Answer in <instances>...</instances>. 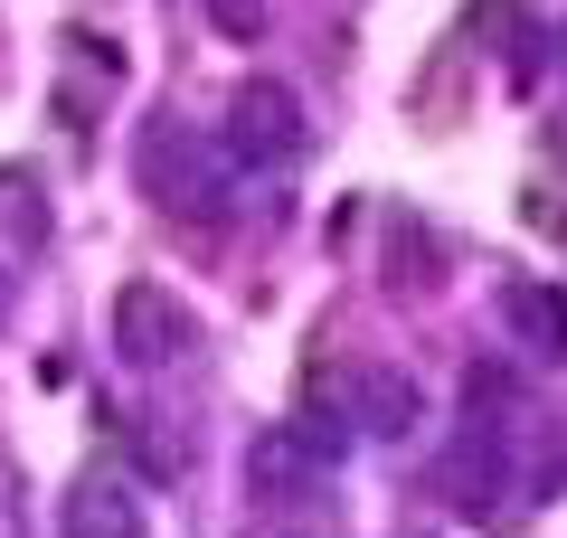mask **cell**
<instances>
[{"instance_id": "cell-1", "label": "cell", "mask_w": 567, "mask_h": 538, "mask_svg": "<svg viewBox=\"0 0 567 538\" xmlns=\"http://www.w3.org/2000/svg\"><path fill=\"white\" fill-rule=\"evenodd\" d=\"M142 179H152V199H162V208H189V218H218V199H227L218 161H208L189 133H152V142H142Z\"/></svg>"}, {"instance_id": "cell-2", "label": "cell", "mask_w": 567, "mask_h": 538, "mask_svg": "<svg viewBox=\"0 0 567 538\" xmlns=\"http://www.w3.org/2000/svg\"><path fill=\"white\" fill-rule=\"evenodd\" d=\"M114 350L133 359V369H162L171 350H189V312L162 283H123L114 293Z\"/></svg>"}, {"instance_id": "cell-3", "label": "cell", "mask_w": 567, "mask_h": 538, "mask_svg": "<svg viewBox=\"0 0 567 538\" xmlns=\"http://www.w3.org/2000/svg\"><path fill=\"white\" fill-rule=\"evenodd\" d=\"M227 142L256 161H284V152H303V104L284 95L275 76H246L237 104H227Z\"/></svg>"}, {"instance_id": "cell-4", "label": "cell", "mask_w": 567, "mask_h": 538, "mask_svg": "<svg viewBox=\"0 0 567 538\" xmlns=\"http://www.w3.org/2000/svg\"><path fill=\"white\" fill-rule=\"evenodd\" d=\"M360 416L379 425V435H406V425H416V387H406L398 369H369L360 379Z\"/></svg>"}, {"instance_id": "cell-5", "label": "cell", "mask_w": 567, "mask_h": 538, "mask_svg": "<svg viewBox=\"0 0 567 538\" xmlns=\"http://www.w3.org/2000/svg\"><path fill=\"white\" fill-rule=\"evenodd\" d=\"M66 538H142V519H133V500H123V492H76Z\"/></svg>"}, {"instance_id": "cell-6", "label": "cell", "mask_w": 567, "mask_h": 538, "mask_svg": "<svg viewBox=\"0 0 567 538\" xmlns=\"http://www.w3.org/2000/svg\"><path fill=\"white\" fill-rule=\"evenodd\" d=\"M511 321L548 350H567V293H548V283H511Z\"/></svg>"}, {"instance_id": "cell-7", "label": "cell", "mask_w": 567, "mask_h": 538, "mask_svg": "<svg viewBox=\"0 0 567 538\" xmlns=\"http://www.w3.org/2000/svg\"><path fill=\"white\" fill-rule=\"evenodd\" d=\"M246 473H256L265 492H293V482L312 473V454H303V444H293V435H265V444H256V463H246Z\"/></svg>"}, {"instance_id": "cell-8", "label": "cell", "mask_w": 567, "mask_h": 538, "mask_svg": "<svg viewBox=\"0 0 567 538\" xmlns=\"http://www.w3.org/2000/svg\"><path fill=\"white\" fill-rule=\"evenodd\" d=\"M208 20H218L227 39H256V29H265V0H208Z\"/></svg>"}]
</instances>
